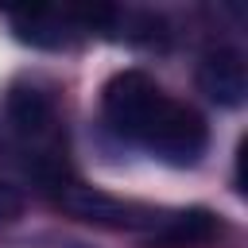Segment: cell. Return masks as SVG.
<instances>
[{
	"mask_svg": "<svg viewBox=\"0 0 248 248\" xmlns=\"http://www.w3.org/2000/svg\"><path fill=\"white\" fill-rule=\"evenodd\" d=\"M105 120L116 136L147 147L151 155H159L163 163H174V167L198 163V155L205 151V140H209L205 120L190 105L170 101L140 70H124V74L108 78Z\"/></svg>",
	"mask_w": 248,
	"mask_h": 248,
	"instance_id": "6da1fadb",
	"label": "cell"
},
{
	"mask_svg": "<svg viewBox=\"0 0 248 248\" xmlns=\"http://www.w3.org/2000/svg\"><path fill=\"white\" fill-rule=\"evenodd\" d=\"M62 209L78 221L105 225V229H155L167 217V213H159L143 202L112 198V194L93 190V186H62Z\"/></svg>",
	"mask_w": 248,
	"mask_h": 248,
	"instance_id": "7a4b0ae2",
	"label": "cell"
},
{
	"mask_svg": "<svg viewBox=\"0 0 248 248\" xmlns=\"http://www.w3.org/2000/svg\"><path fill=\"white\" fill-rule=\"evenodd\" d=\"M198 89L213 101V105H225V108H236L248 93V74H244V58L229 46H217L209 50L202 62H198Z\"/></svg>",
	"mask_w": 248,
	"mask_h": 248,
	"instance_id": "3957f363",
	"label": "cell"
},
{
	"mask_svg": "<svg viewBox=\"0 0 248 248\" xmlns=\"http://www.w3.org/2000/svg\"><path fill=\"white\" fill-rule=\"evenodd\" d=\"M217 236H221L217 213H209V209L198 205V209H182V213L163 217L151 229L147 248H209Z\"/></svg>",
	"mask_w": 248,
	"mask_h": 248,
	"instance_id": "277c9868",
	"label": "cell"
},
{
	"mask_svg": "<svg viewBox=\"0 0 248 248\" xmlns=\"http://www.w3.org/2000/svg\"><path fill=\"white\" fill-rule=\"evenodd\" d=\"M8 116L16 124L19 136L27 140H43L50 128H54V101L43 85L35 81H16L12 93H8Z\"/></svg>",
	"mask_w": 248,
	"mask_h": 248,
	"instance_id": "5b68a950",
	"label": "cell"
},
{
	"mask_svg": "<svg viewBox=\"0 0 248 248\" xmlns=\"http://www.w3.org/2000/svg\"><path fill=\"white\" fill-rule=\"evenodd\" d=\"M19 209H23V198H19L8 182H0V221H16Z\"/></svg>",
	"mask_w": 248,
	"mask_h": 248,
	"instance_id": "8992f818",
	"label": "cell"
}]
</instances>
